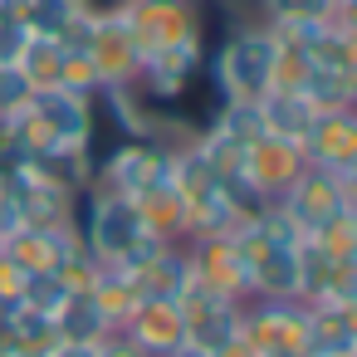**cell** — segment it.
I'll list each match as a JSON object with an SVG mask.
<instances>
[{
    "label": "cell",
    "mask_w": 357,
    "mask_h": 357,
    "mask_svg": "<svg viewBox=\"0 0 357 357\" xmlns=\"http://www.w3.org/2000/svg\"><path fill=\"white\" fill-rule=\"evenodd\" d=\"M79 245L103 264V269H123L132 274L142 259H152L167 240L142 220L137 201H123V196H108V191H79Z\"/></svg>",
    "instance_id": "cell-1"
},
{
    "label": "cell",
    "mask_w": 357,
    "mask_h": 357,
    "mask_svg": "<svg viewBox=\"0 0 357 357\" xmlns=\"http://www.w3.org/2000/svg\"><path fill=\"white\" fill-rule=\"evenodd\" d=\"M274 35L259 15L235 20L206 54V79L215 89L220 103H259L269 93V74H274Z\"/></svg>",
    "instance_id": "cell-2"
},
{
    "label": "cell",
    "mask_w": 357,
    "mask_h": 357,
    "mask_svg": "<svg viewBox=\"0 0 357 357\" xmlns=\"http://www.w3.org/2000/svg\"><path fill=\"white\" fill-rule=\"evenodd\" d=\"M123 30L132 35V45L147 54H162L172 45H206L201 35V6L196 0H123L118 6Z\"/></svg>",
    "instance_id": "cell-3"
},
{
    "label": "cell",
    "mask_w": 357,
    "mask_h": 357,
    "mask_svg": "<svg viewBox=\"0 0 357 357\" xmlns=\"http://www.w3.org/2000/svg\"><path fill=\"white\" fill-rule=\"evenodd\" d=\"M172 181V152L152 147V142H118L108 157H98L93 167V191L123 196V201H142L147 191Z\"/></svg>",
    "instance_id": "cell-4"
},
{
    "label": "cell",
    "mask_w": 357,
    "mask_h": 357,
    "mask_svg": "<svg viewBox=\"0 0 357 357\" xmlns=\"http://www.w3.org/2000/svg\"><path fill=\"white\" fill-rule=\"evenodd\" d=\"M308 308L298 298H245L240 303V337L259 357H303Z\"/></svg>",
    "instance_id": "cell-5"
},
{
    "label": "cell",
    "mask_w": 357,
    "mask_h": 357,
    "mask_svg": "<svg viewBox=\"0 0 357 357\" xmlns=\"http://www.w3.org/2000/svg\"><path fill=\"white\" fill-rule=\"evenodd\" d=\"M279 206L298 225V235H313L328 215H337L342 206H357V176L323 172V167H303L298 181L279 196Z\"/></svg>",
    "instance_id": "cell-6"
},
{
    "label": "cell",
    "mask_w": 357,
    "mask_h": 357,
    "mask_svg": "<svg viewBox=\"0 0 357 357\" xmlns=\"http://www.w3.org/2000/svg\"><path fill=\"white\" fill-rule=\"evenodd\" d=\"M308 167V157H303V147L298 142H284V137H269V132H259L250 147H245V191L255 196V201H279L294 181H298V172Z\"/></svg>",
    "instance_id": "cell-7"
},
{
    "label": "cell",
    "mask_w": 357,
    "mask_h": 357,
    "mask_svg": "<svg viewBox=\"0 0 357 357\" xmlns=\"http://www.w3.org/2000/svg\"><path fill=\"white\" fill-rule=\"evenodd\" d=\"M84 54H89V64H93V74H98V84H103V89L132 84V79H137V69H142V50H137V45H132V35L123 30L118 6L93 15V30H89V40H84Z\"/></svg>",
    "instance_id": "cell-8"
},
{
    "label": "cell",
    "mask_w": 357,
    "mask_h": 357,
    "mask_svg": "<svg viewBox=\"0 0 357 357\" xmlns=\"http://www.w3.org/2000/svg\"><path fill=\"white\" fill-rule=\"evenodd\" d=\"M186 259L191 274H201L206 284L225 289L230 298H250V255L240 245V235H206V240H186Z\"/></svg>",
    "instance_id": "cell-9"
},
{
    "label": "cell",
    "mask_w": 357,
    "mask_h": 357,
    "mask_svg": "<svg viewBox=\"0 0 357 357\" xmlns=\"http://www.w3.org/2000/svg\"><path fill=\"white\" fill-rule=\"evenodd\" d=\"M303 157L308 167H323V172H342V176H357V113H318L308 137H303Z\"/></svg>",
    "instance_id": "cell-10"
},
{
    "label": "cell",
    "mask_w": 357,
    "mask_h": 357,
    "mask_svg": "<svg viewBox=\"0 0 357 357\" xmlns=\"http://www.w3.org/2000/svg\"><path fill=\"white\" fill-rule=\"evenodd\" d=\"M74 245H79V230H40V225H15L6 240H0V255H10L25 274H54Z\"/></svg>",
    "instance_id": "cell-11"
},
{
    "label": "cell",
    "mask_w": 357,
    "mask_h": 357,
    "mask_svg": "<svg viewBox=\"0 0 357 357\" xmlns=\"http://www.w3.org/2000/svg\"><path fill=\"white\" fill-rule=\"evenodd\" d=\"M303 308H308L303 357H357V308L337 303H303Z\"/></svg>",
    "instance_id": "cell-12"
},
{
    "label": "cell",
    "mask_w": 357,
    "mask_h": 357,
    "mask_svg": "<svg viewBox=\"0 0 357 357\" xmlns=\"http://www.w3.org/2000/svg\"><path fill=\"white\" fill-rule=\"evenodd\" d=\"M123 333H128L142 352L167 357V352L186 337V318H181V308L167 303V298H142V303L132 308V318L123 323Z\"/></svg>",
    "instance_id": "cell-13"
},
{
    "label": "cell",
    "mask_w": 357,
    "mask_h": 357,
    "mask_svg": "<svg viewBox=\"0 0 357 357\" xmlns=\"http://www.w3.org/2000/svg\"><path fill=\"white\" fill-rule=\"evenodd\" d=\"M186 279H191V259H186V245H176V240H167L152 259H142V264L132 269L137 294H142V298H167V303L181 298Z\"/></svg>",
    "instance_id": "cell-14"
},
{
    "label": "cell",
    "mask_w": 357,
    "mask_h": 357,
    "mask_svg": "<svg viewBox=\"0 0 357 357\" xmlns=\"http://www.w3.org/2000/svg\"><path fill=\"white\" fill-rule=\"evenodd\" d=\"M255 108H259V123H264L269 137H284V142H298V147H303V137L318 118V108L303 98V89H269Z\"/></svg>",
    "instance_id": "cell-15"
},
{
    "label": "cell",
    "mask_w": 357,
    "mask_h": 357,
    "mask_svg": "<svg viewBox=\"0 0 357 357\" xmlns=\"http://www.w3.org/2000/svg\"><path fill=\"white\" fill-rule=\"evenodd\" d=\"M303 98H308L318 113H347V108H357V69H323V64H308Z\"/></svg>",
    "instance_id": "cell-16"
},
{
    "label": "cell",
    "mask_w": 357,
    "mask_h": 357,
    "mask_svg": "<svg viewBox=\"0 0 357 357\" xmlns=\"http://www.w3.org/2000/svg\"><path fill=\"white\" fill-rule=\"evenodd\" d=\"M54 333L64 342H103L113 333V323L103 318V308H98L93 294H69L59 303V313H54Z\"/></svg>",
    "instance_id": "cell-17"
},
{
    "label": "cell",
    "mask_w": 357,
    "mask_h": 357,
    "mask_svg": "<svg viewBox=\"0 0 357 357\" xmlns=\"http://www.w3.org/2000/svg\"><path fill=\"white\" fill-rule=\"evenodd\" d=\"M30 167L45 176V181H54V186H64V191H89V181H93V157L84 152V147H50V152H40V157H30Z\"/></svg>",
    "instance_id": "cell-18"
},
{
    "label": "cell",
    "mask_w": 357,
    "mask_h": 357,
    "mask_svg": "<svg viewBox=\"0 0 357 357\" xmlns=\"http://www.w3.org/2000/svg\"><path fill=\"white\" fill-rule=\"evenodd\" d=\"M89 6L84 0H25V30L30 35H40V40H59L64 45V35L79 25V15H84Z\"/></svg>",
    "instance_id": "cell-19"
},
{
    "label": "cell",
    "mask_w": 357,
    "mask_h": 357,
    "mask_svg": "<svg viewBox=\"0 0 357 357\" xmlns=\"http://www.w3.org/2000/svg\"><path fill=\"white\" fill-rule=\"evenodd\" d=\"M308 64H323V69H357V25H352V20H323L318 40L308 45Z\"/></svg>",
    "instance_id": "cell-20"
},
{
    "label": "cell",
    "mask_w": 357,
    "mask_h": 357,
    "mask_svg": "<svg viewBox=\"0 0 357 357\" xmlns=\"http://www.w3.org/2000/svg\"><path fill=\"white\" fill-rule=\"evenodd\" d=\"M137 211H142V220L162 235V240H186V206H181V196H176V186L167 181V186H157V191H147L142 201H137Z\"/></svg>",
    "instance_id": "cell-21"
},
{
    "label": "cell",
    "mask_w": 357,
    "mask_h": 357,
    "mask_svg": "<svg viewBox=\"0 0 357 357\" xmlns=\"http://www.w3.org/2000/svg\"><path fill=\"white\" fill-rule=\"evenodd\" d=\"M186 337L206 352H225L235 337H240V303H220L211 313H196L186 318Z\"/></svg>",
    "instance_id": "cell-22"
},
{
    "label": "cell",
    "mask_w": 357,
    "mask_h": 357,
    "mask_svg": "<svg viewBox=\"0 0 357 357\" xmlns=\"http://www.w3.org/2000/svg\"><path fill=\"white\" fill-rule=\"evenodd\" d=\"M259 20H352V0H255Z\"/></svg>",
    "instance_id": "cell-23"
},
{
    "label": "cell",
    "mask_w": 357,
    "mask_h": 357,
    "mask_svg": "<svg viewBox=\"0 0 357 357\" xmlns=\"http://www.w3.org/2000/svg\"><path fill=\"white\" fill-rule=\"evenodd\" d=\"M64 54H69V50H64L59 40H40V35H35V40L25 45V54H20L15 69L25 74L30 89H54L59 74H64Z\"/></svg>",
    "instance_id": "cell-24"
},
{
    "label": "cell",
    "mask_w": 357,
    "mask_h": 357,
    "mask_svg": "<svg viewBox=\"0 0 357 357\" xmlns=\"http://www.w3.org/2000/svg\"><path fill=\"white\" fill-rule=\"evenodd\" d=\"M313 240H318L323 250H333L337 259H357V206H342L337 215H328V220L313 230Z\"/></svg>",
    "instance_id": "cell-25"
},
{
    "label": "cell",
    "mask_w": 357,
    "mask_h": 357,
    "mask_svg": "<svg viewBox=\"0 0 357 357\" xmlns=\"http://www.w3.org/2000/svg\"><path fill=\"white\" fill-rule=\"evenodd\" d=\"M69 298V289L59 284V274H30L25 279V294H20V303L25 308H40V313H59V303Z\"/></svg>",
    "instance_id": "cell-26"
},
{
    "label": "cell",
    "mask_w": 357,
    "mask_h": 357,
    "mask_svg": "<svg viewBox=\"0 0 357 357\" xmlns=\"http://www.w3.org/2000/svg\"><path fill=\"white\" fill-rule=\"evenodd\" d=\"M30 84H25V74L15 69V64H0V113H20L25 103H30Z\"/></svg>",
    "instance_id": "cell-27"
},
{
    "label": "cell",
    "mask_w": 357,
    "mask_h": 357,
    "mask_svg": "<svg viewBox=\"0 0 357 357\" xmlns=\"http://www.w3.org/2000/svg\"><path fill=\"white\" fill-rule=\"evenodd\" d=\"M30 40H35V35L25 30V20L0 15V64H20V54H25Z\"/></svg>",
    "instance_id": "cell-28"
},
{
    "label": "cell",
    "mask_w": 357,
    "mask_h": 357,
    "mask_svg": "<svg viewBox=\"0 0 357 357\" xmlns=\"http://www.w3.org/2000/svg\"><path fill=\"white\" fill-rule=\"evenodd\" d=\"M25 269L10 259V255H0V308H10V303H20V294H25Z\"/></svg>",
    "instance_id": "cell-29"
},
{
    "label": "cell",
    "mask_w": 357,
    "mask_h": 357,
    "mask_svg": "<svg viewBox=\"0 0 357 357\" xmlns=\"http://www.w3.org/2000/svg\"><path fill=\"white\" fill-rule=\"evenodd\" d=\"M98 357H152V352H142V347H137L123 328H113V333L98 342Z\"/></svg>",
    "instance_id": "cell-30"
},
{
    "label": "cell",
    "mask_w": 357,
    "mask_h": 357,
    "mask_svg": "<svg viewBox=\"0 0 357 357\" xmlns=\"http://www.w3.org/2000/svg\"><path fill=\"white\" fill-rule=\"evenodd\" d=\"M45 357H98V342H64V337H59Z\"/></svg>",
    "instance_id": "cell-31"
},
{
    "label": "cell",
    "mask_w": 357,
    "mask_h": 357,
    "mask_svg": "<svg viewBox=\"0 0 357 357\" xmlns=\"http://www.w3.org/2000/svg\"><path fill=\"white\" fill-rule=\"evenodd\" d=\"M15 225H20V211H15V201L6 196V186H0V240H6Z\"/></svg>",
    "instance_id": "cell-32"
},
{
    "label": "cell",
    "mask_w": 357,
    "mask_h": 357,
    "mask_svg": "<svg viewBox=\"0 0 357 357\" xmlns=\"http://www.w3.org/2000/svg\"><path fill=\"white\" fill-rule=\"evenodd\" d=\"M167 357H215V352H206V347H196L191 337H181V342H176V347H172Z\"/></svg>",
    "instance_id": "cell-33"
}]
</instances>
